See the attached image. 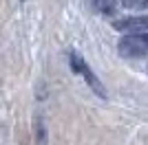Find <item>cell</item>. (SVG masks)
Instances as JSON below:
<instances>
[{
    "mask_svg": "<svg viewBox=\"0 0 148 145\" xmlns=\"http://www.w3.org/2000/svg\"><path fill=\"white\" fill-rule=\"evenodd\" d=\"M38 145H47V132H44L42 121L38 123Z\"/></svg>",
    "mask_w": 148,
    "mask_h": 145,
    "instance_id": "6",
    "label": "cell"
},
{
    "mask_svg": "<svg viewBox=\"0 0 148 145\" xmlns=\"http://www.w3.org/2000/svg\"><path fill=\"white\" fill-rule=\"evenodd\" d=\"M117 51L122 57H144L148 53V31L142 33H126L117 42Z\"/></svg>",
    "mask_w": 148,
    "mask_h": 145,
    "instance_id": "1",
    "label": "cell"
},
{
    "mask_svg": "<svg viewBox=\"0 0 148 145\" xmlns=\"http://www.w3.org/2000/svg\"><path fill=\"white\" fill-rule=\"evenodd\" d=\"M126 9H148V0H122Z\"/></svg>",
    "mask_w": 148,
    "mask_h": 145,
    "instance_id": "5",
    "label": "cell"
},
{
    "mask_svg": "<svg viewBox=\"0 0 148 145\" xmlns=\"http://www.w3.org/2000/svg\"><path fill=\"white\" fill-rule=\"evenodd\" d=\"M93 5H95V9L102 11V13H113L115 7H117V0H93Z\"/></svg>",
    "mask_w": 148,
    "mask_h": 145,
    "instance_id": "4",
    "label": "cell"
},
{
    "mask_svg": "<svg viewBox=\"0 0 148 145\" xmlns=\"http://www.w3.org/2000/svg\"><path fill=\"white\" fill-rule=\"evenodd\" d=\"M115 29L124 31V33H142L148 31V16H130L115 22Z\"/></svg>",
    "mask_w": 148,
    "mask_h": 145,
    "instance_id": "3",
    "label": "cell"
},
{
    "mask_svg": "<svg viewBox=\"0 0 148 145\" xmlns=\"http://www.w3.org/2000/svg\"><path fill=\"white\" fill-rule=\"evenodd\" d=\"M69 62H71V68H73L75 72H80V75H84V79H86V84L91 86V88H93L95 92H97L99 97H104V95H106V92H104V88H102V84H99V79L95 77L93 72H91V68L86 66V62L82 60L80 55H77V53H71V55H69Z\"/></svg>",
    "mask_w": 148,
    "mask_h": 145,
    "instance_id": "2",
    "label": "cell"
}]
</instances>
